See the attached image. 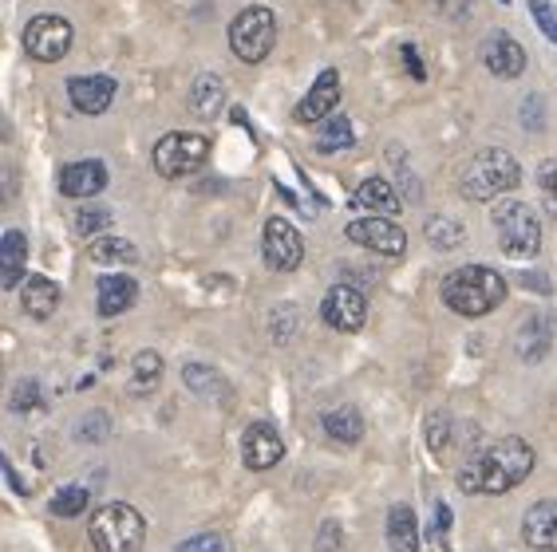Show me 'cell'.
<instances>
[{"instance_id": "20", "label": "cell", "mask_w": 557, "mask_h": 552, "mask_svg": "<svg viewBox=\"0 0 557 552\" xmlns=\"http://www.w3.org/2000/svg\"><path fill=\"white\" fill-rule=\"evenodd\" d=\"M549 343H554V328H549V319L546 316H530L522 328H518L515 351L522 355L525 363H537V360H546Z\"/></svg>"}, {"instance_id": "12", "label": "cell", "mask_w": 557, "mask_h": 552, "mask_svg": "<svg viewBox=\"0 0 557 552\" xmlns=\"http://www.w3.org/2000/svg\"><path fill=\"white\" fill-rule=\"evenodd\" d=\"M483 64L498 79H518L525 72V48L506 33H491L483 43Z\"/></svg>"}, {"instance_id": "6", "label": "cell", "mask_w": 557, "mask_h": 552, "mask_svg": "<svg viewBox=\"0 0 557 552\" xmlns=\"http://www.w3.org/2000/svg\"><path fill=\"white\" fill-rule=\"evenodd\" d=\"M273 43H277V16L273 12L261 9V4L237 12L234 24H230V48H234L237 60L261 64L273 52Z\"/></svg>"}, {"instance_id": "27", "label": "cell", "mask_w": 557, "mask_h": 552, "mask_svg": "<svg viewBox=\"0 0 557 552\" xmlns=\"http://www.w3.org/2000/svg\"><path fill=\"white\" fill-rule=\"evenodd\" d=\"M183 382L190 387L194 394H206V399H218V394H225V379L214 372V367H206V363H186Z\"/></svg>"}, {"instance_id": "11", "label": "cell", "mask_w": 557, "mask_h": 552, "mask_svg": "<svg viewBox=\"0 0 557 552\" xmlns=\"http://www.w3.org/2000/svg\"><path fill=\"white\" fill-rule=\"evenodd\" d=\"M321 316H324V324L336 328V331H360L364 328V319H368L364 292L352 288V285L329 288V297H324V304H321Z\"/></svg>"}, {"instance_id": "32", "label": "cell", "mask_w": 557, "mask_h": 552, "mask_svg": "<svg viewBox=\"0 0 557 552\" xmlns=\"http://www.w3.org/2000/svg\"><path fill=\"white\" fill-rule=\"evenodd\" d=\"M108 225H111V213H108V210H99V205H87V210L75 213V234H84V237L103 234Z\"/></svg>"}, {"instance_id": "40", "label": "cell", "mask_w": 557, "mask_h": 552, "mask_svg": "<svg viewBox=\"0 0 557 552\" xmlns=\"http://www.w3.org/2000/svg\"><path fill=\"white\" fill-rule=\"evenodd\" d=\"M336 541H341V532H336V525H324V541H321V552H336Z\"/></svg>"}, {"instance_id": "28", "label": "cell", "mask_w": 557, "mask_h": 552, "mask_svg": "<svg viewBox=\"0 0 557 552\" xmlns=\"http://www.w3.org/2000/svg\"><path fill=\"white\" fill-rule=\"evenodd\" d=\"M356 142L352 135V123L348 118H329L321 127V135H317V150L321 154H336V150H348Z\"/></svg>"}, {"instance_id": "36", "label": "cell", "mask_w": 557, "mask_h": 552, "mask_svg": "<svg viewBox=\"0 0 557 552\" xmlns=\"http://www.w3.org/2000/svg\"><path fill=\"white\" fill-rule=\"evenodd\" d=\"M79 438H84V442H99V438H108V414L103 411L84 414V423H79Z\"/></svg>"}, {"instance_id": "3", "label": "cell", "mask_w": 557, "mask_h": 552, "mask_svg": "<svg viewBox=\"0 0 557 552\" xmlns=\"http://www.w3.org/2000/svg\"><path fill=\"white\" fill-rule=\"evenodd\" d=\"M518 181H522V166H518L515 154H506V150H479L467 162V171H462L459 190L471 202H494V198L518 190Z\"/></svg>"}, {"instance_id": "5", "label": "cell", "mask_w": 557, "mask_h": 552, "mask_svg": "<svg viewBox=\"0 0 557 552\" xmlns=\"http://www.w3.org/2000/svg\"><path fill=\"white\" fill-rule=\"evenodd\" d=\"M494 229H498V249L515 261H530L542 249V225L537 213L525 202H503L494 210Z\"/></svg>"}, {"instance_id": "16", "label": "cell", "mask_w": 557, "mask_h": 552, "mask_svg": "<svg viewBox=\"0 0 557 552\" xmlns=\"http://www.w3.org/2000/svg\"><path fill=\"white\" fill-rule=\"evenodd\" d=\"M522 537L530 549L557 552V501H534V505L525 510Z\"/></svg>"}, {"instance_id": "33", "label": "cell", "mask_w": 557, "mask_h": 552, "mask_svg": "<svg viewBox=\"0 0 557 552\" xmlns=\"http://www.w3.org/2000/svg\"><path fill=\"white\" fill-rule=\"evenodd\" d=\"M447 442H450V418L443 411H435L428 418V447L435 450V454H443V450H447Z\"/></svg>"}, {"instance_id": "23", "label": "cell", "mask_w": 557, "mask_h": 552, "mask_svg": "<svg viewBox=\"0 0 557 552\" xmlns=\"http://www.w3.org/2000/svg\"><path fill=\"white\" fill-rule=\"evenodd\" d=\"M24 256H28V241H24L21 229H9L4 241H0V285L16 288L24 273Z\"/></svg>"}, {"instance_id": "34", "label": "cell", "mask_w": 557, "mask_h": 552, "mask_svg": "<svg viewBox=\"0 0 557 552\" xmlns=\"http://www.w3.org/2000/svg\"><path fill=\"white\" fill-rule=\"evenodd\" d=\"M40 406V382L33 379H21L16 382V391H12V411H36Z\"/></svg>"}, {"instance_id": "26", "label": "cell", "mask_w": 557, "mask_h": 552, "mask_svg": "<svg viewBox=\"0 0 557 552\" xmlns=\"http://www.w3.org/2000/svg\"><path fill=\"white\" fill-rule=\"evenodd\" d=\"M87 253H91L96 265H135L139 261V249L123 241V237H99V241H91Z\"/></svg>"}, {"instance_id": "15", "label": "cell", "mask_w": 557, "mask_h": 552, "mask_svg": "<svg viewBox=\"0 0 557 552\" xmlns=\"http://www.w3.org/2000/svg\"><path fill=\"white\" fill-rule=\"evenodd\" d=\"M242 454H246L249 469H273L285 454V442L269 423H253L242 438Z\"/></svg>"}, {"instance_id": "18", "label": "cell", "mask_w": 557, "mask_h": 552, "mask_svg": "<svg viewBox=\"0 0 557 552\" xmlns=\"http://www.w3.org/2000/svg\"><path fill=\"white\" fill-rule=\"evenodd\" d=\"M139 300V285L123 273H111L99 280V316H119Z\"/></svg>"}, {"instance_id": "25", "label": "cell", "mask_w": 557, "mask_h": 552, "mask_svg": "<svg viewBox=\"0 0 557 552\" xmlns=\"http://www.w3.org/2000/svg\"><path fill=\"white\" fill-rule=\"evenodd\" d=\"M225 103V84L218 75H198L190 87V111L198 118H214Z\"/></svg>"}, {"instance_id": "10", "label": "cell", "mask_w": 557, "mask_h": 552, "mask_svg": "<svg viewBox=\"0 0 557 552\" xmlns=\"http://www.w3.org/2000/svg\"><path fill=\"white\" fill-rule=\"evenodd\" d=\"M348 241H356L360 249H372L380 256H399L408 249V234L399 229L396 222L387 217H360V222H348Z\"/></svg>"}, {"instance_id": "30", "label": "cell", "mask_w": 557, "mask_h": 552, "mask_svg": "<svg viewBox=\"0 0 557 552\" xmlns=\"http://www.w3.org/2000/svg\"><path fill=\"white\" fill-rule=\"evenodd\" d=\"M462 225L455 222V217H431L428 222V241L435 244V249H459L462 244Z\"/></svg>"}, {"instance_id": "35", "label": "cell", "mask_w": 557, "mask_h": 552, "mask_svg": "<svg viewBox=\"0 0 557 552\" xmlns=\"http://www.w3.org/2000/svg\"><path fill=\"white\" fill-rule=\"evenodd\" d=\"M530 12H534L537 28H542V33L557 43V9H554V0H530Z\"/></svg>"}, {"instance_id": "17", "label": "cell", "mask_w": 557, "mask_h": 552, "mask_svg": "<svg viewBox=\"0 0 557 552\" xmlns=\"http://www.w3.org/2000/svg\"><path fill=\"white\" fill-rule=\"evenodd\" d=\"M60 190L67 198H96L99 190H108V166L103 162H72L60 174Z\"/></svg>"}, {"instance_id": "13", "label": "cell", "mask_w": 557, "mask_h": 552, "mask_svg": "<svg viewBox=\"0 0 557 552\" xmlns=\"http://www.w3.org/2000/svg\"><path fill=\"white\" fill-rule=\"evenodd\" d=\"M67 96L79 115H103L115 99V79L111 75H75L67 84Z\"/></svg>"}, {"instance_id": "14", "label": "cell", "mask_w": 557, "mask_h": 552, "mask_svg": "<svg viewBox=\"0 0 557 552\" xmlns=\"http://www.w3.org/2000/svg\"><path fill=\"white\" fill-rule=\"evenodd\" d=\"M336 103H341V75H336L333 67H324V72L317 75V84L309 87V96L300 99L297 118L300 123H321V118L333 115Z\"/></svg>"}, {"instance_id": "37", "label": "cell", "mask_w": 557, "mask_h": 552, "mask_svg": "<svg viewBox=\"0 0 557 552\" xmlns=\"http://www.w3.org/2000/svg\"><path fill=\"white\" fill-rule=\"evenodd\" d=\"M537 181H542V198H546V210L557 217V162H546L537 171Z\"/></svg>"}, {"instance_id": "39", "label": "cell", "mask_w": 557, "mask_h": 552, "mask_svg": "<svg viewBox=\"0 0 557 552\" xmlns=\"http://www.w3.org/2000/svg\"><path fill=\"white\" fill-rule=\"evenodd\" d=\"M404 60H408V72L416 75V79H428V72H423V64H419V52L411 48V43H404Z\"/></svg>"}, {"instance_id": "19", "label": "cell", "mask_w": 557, "mask_h": 552, "mask_svg": "<svg viewBox=\"0 0 557 552\" xmlns=\"http://www.w3.org/2000/svg\"><path fill=\"white\" fill-rule=\"evenodd\" d=\"M352 205L368 210L372 217H392V213H399V193L392 190V181L368 178V181H360V186H356Z\"/></svg>"}, {"instance_id": "2", "label": "cell", "mask_w": 557, "mask_h": 552, "mask_svg": "<svg viewBox=\"0 0 557 552\" xmlns=\"http://www.w3.org/2000/svg\"><path fill=\"white\" fill-rule=\"evenodd\" d=\"M506 300V280L486 265H462L443 280V304L459 316H486Z\"/></svg>"}, {"instance_id": "1", "label": "cell", "mask_w": 557, "mask_h": 552, "mask_svg": "<svg viewBox=\"0 0 557 552\" xmlns=\"http://www.w3.org/2000/svg\"><path fill=\"white\" fill-rule=\"evenodd\" d=\"M534 469V450L522 438H498L483 454L467 462L459 474L462 493H510L515 486H522Z\"/></svg>"}, {"instance_id": "22", "label": "cell", "mask_w": 557, "mask_h": 552, "mask_svg": "<svg viewBox=\"0 0 557 552\" xmlns=\"http://www.w3.org/2000/svg\"><path fill=\"white\" fill-rule=\"evenodd\" d=\"M387 544H392V552H419V525L411 505L387 510Z\"/></svg>"}, {"instance_id": "24", "label": "cell", "mask_w": 557, "mask_h": 552, "mask_svg": "<svg viewBox=\"0 0 557 552\" xmlns=\"http://www.w3.org/2000/svg\"><path fill=\"white\" fill-rule=\"evenodd\" d=\"M321 423H324V435L333 438V442H344V447H352V442L364 438V418H360L356 406H336V411L324 414Z\"/></svg>"}, {"instance_id": "29", "label": "cell", "mask_w": 557, "mask_h": 552, "mask_svg": "<svg viewBox=\"0 0 557 552\" xmlns=\"http://www.w3.org/2000/svg\"><path fill=\"white\" fill-rule=\"evenodd\" d=\"M131 375H135V387H139V391H150V387L162 379V355L159 351H139L135 363H131Z\"/></svg>"}, {"instance_id": "9", "label": "cell", "mask_w": 557, "mask_h": 552, "mask_svg": "<svg viewBox=\"0 0 557 552\" xmlns=\"http://www.w3.org/2000/svg\"><path fill=\"white\" fill-rule=\"evenodd\" d=\"M261 256H265V265L273 273H293L300 265V256H305V241L285 217H269L265 234H261Z\"/></svg>"}, {"instance_id": "7", "label": "cell", "mask_w": 557, "mask_h": 552, "mask_svg": "<svg viewBox=\"0 0 557 552\" xmlns=\"http://www.w3.org/2000/svg\"><path fill=\"white\" fill-rule=\"evenodd\" d=\"M210 159V142L202 135H190V130H171V135L159 138L154 147V171L162 178H186L194 174L202 162Z\"/></svg>"}, {"instance_id": "38", "label": "cell", "mask_w": 557, "mask_h": 552, "mask_svg": "<svg viewBox=\"0 0 557 552\" xmlns=\"http://www.w3.org/2000/svg\"><path fill=\"white\" fill-rule=\"evenodd\" d=\"M178 552H225V541L218 532H202V537H190V541L178 544Z\"/></svg>"}, {"instance_id": "31", "label": "cell", "mask_w": 557, "mask_h": 552, "mask_svg": "<svg viewBox=\"0 0 557 552\" xmlns=\"http://www.w3.org/2000/svg\"><path fill=\"white\" fill-rule=\"evenodd\" d=\"M87 489L84 486H64L60 489V493H55L52 498V517H79V513L87 510Z\"/></svg>"}, {"instance_id": "4", "label": "cell", "mask_w": 557, "mask_h": 552, "mask_svg": "<svg viewBox=\"0 0 557 552\" xmlns=\"http://www.w3.org/2000/svg\"><path fill=\"white\" fill-rule=\"evenodd\" d=\"M143 537H147V525L131 505L115 501V505H103V510L91 517V544L96 552H139Z\"/></svg>"}, {"instance_id": "8", "label": "cell", "mask_w": 557, "mask_h": 552, "mask_svg": "<svg viewBox=\"0 0 557 552\" xmlns=\"http://www.w3.org/2000/svg\"><path fill=\"white\" fill-rule=\"evenodd\" d=\"M72 40H75V33L64 16H33L28 28H24V48H28V55L40 60V64L64 60V55L72 52Z\"/></svg>"}, {"instance_id": "21", "label": "cell", "mask_w": 557, "mask_h": 552, "mask_svg": "<svg viewBox=\"0 0 557 552\" xmlns=\"http://www.w3.org/2000/svg\"><path fill=\"white\" fill-rule=\"evenodd\" d=\"M24 312L33 319H48L55 309H60V285L48 280V276H28L24 280Z\"/></svg>"}]
</instances>
